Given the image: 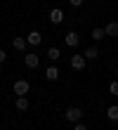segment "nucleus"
Returning <instances> with one entry per match:
<instances>
[{"instance_id":"obj_1","label":"nucleus","mask_w":118,"mask_h":130,"mask_svg":"<svg viewBox=\"0 0 118 130\" xmlns=\"http://www.w3.org/2000/svg\"><path fill=\"white\" fill-rule=\"evenodd\" d=\"M64 116H66V121H71V123H80V118H83V109H80V106H69Z\"/></svg>"},{"instance_id":"obj_2","label":"nucleus","mask_w":118,"mask_h":130,"mask_svg":"<svg viewBox=\"0 0 118 130\" xmlns=\"http://www.w3.org/2000/svg\"><path fill=\"white\" fill-rule=\"evenodd\" d=\"M12 88H14V95H17V97H24V95H28L31 83L21 78V80H14V85H12Z\"/></svg>"},{"instance_id":"obj_3","label":"nucleus","mask_w":118,"mask_h":130,"mask_svg":"<svg viewBox=\"0 0 118 130\" xmlns=\"http://www.w3.org/2000/svg\"><path fill=\"white\" fill-rule=\"evenodd\" d=\"M85 64H88L85 55H73V57H71V69H73V71H83Z\"/></svg>"},{"instance_id":"obj_4","label":"nucleus","mask_w":118,"mask_h":130,"mask_svg":"<svg viewBox=\"0 0 118 130\" xmlns=\"http://www.w3.org/2000/svg\"><path fill=\"white\" fill-rule=\"evenodd\" d=\"M24 64H26L28 69H36L38 64H40V57H38L36 52H28V55H24Z\"/></svg>"},{"instance_id":"obj_5","label":"nucleus","mask_w":118,"mask_h":130,"mask_svg":"<svg viewBox=\"0 0 118 130\" xmlns=\"http://www.w3.org/2000/svg\"><path fill=\"white\" fill-rule=\"evenodd\" d=\"M50 21L52 24H61V21H64V10H59V7L50 10Z\"/></svg>"},{"instance_id":"obj_6","label":"nucleus","mask_w":118,"mask_h":130,"mask_svg":"<svg viewBox=\"0 0 118 130\" xmlns=\"http://www.w3.org/2000/svg\"><path fill=\"white\" fill-rule=\"evenodd\" d=\"M78 43H80V36H78L76 31H69L66 33V45L69 47H78Z\"/></svg>"},{"instance_id":"obj_7","label":"nucleus","mask_w":118,"mask_h":130,"mask_svg":"<svg viewBox=\"0 0 118 130\" xmlns=\"http://www.w3.org/2000/svg\"><path fill=\"white\" fill-rule=\"evenodd\" d=\"M26 43H28V45H33V47H36V45H40V43H43V36L38 33V31H31V33L26 36Z\"/></svg>"},{"instance_id":"obj_8","label":"nucleus","mask_w":118,"mask_h":130,"mask_svg":"<svg viewBox=\"0 0 118 130\" xmlns=\"http://www.w3.org/2000/svg\"><path fill=\"white\" fill-rule=\"evenodd\" d=\"M45 78H47V80H57V78H59V69H57V66H47V69H45Z\"/></svg>"},{"instance_id":"obj_9","label":"nucleus","mask_w":118,"mask_h":130,"mask_svg":"<svg viewBox=\"0 0 118 130\" xmlns=\"http://www.w3.org/2000/svg\"><path fill=\"white\" fill-rule=\"evenodd\" d=\"M104 31H106V36H113V38H116V36H118V21H109Z\"/></svg>"},{"instance_id":"obj_10","label":"nucleus","mask_w":118,"mask_h":130,"mask_svg":"<svg viewBox=\"0 0 118 130\" xmlns=\"http://www.w3.org/2000/svg\"><path fill=\"white\" fill-rule=\"evenodd\" d=\"M12 45H14V50H19V52H24V50H26V38H14V40H12Z\"/></svg>"},{"instance_id":"obj_11","label":"nucleus","mask_w":118,"mask_h":130,"mask_svg":"<svg viewBox=\"0 0 118 130\" xmlns=\"http://www.w3.org/2000/svg\"><path fill=\"white\" fill-rule=\"evenodd\" d=\"M97 57H99L97 47H88V50H85V59H88V62H92V59H97Z\"/></svg>"},{"instance_id":"obj_12","label":"nucleus","mask_w":118,"mask_h":130,"mask_svg":"<svg viewBox=\"0 0 118 130\" xmlns=\"http://www.w3.org/2000/svg\"><path fill=\"white\" fill-rule=\"evenodd\" d=\"M106 118H109V121H118V106H116V104L106 109Z\"/></svg>"},{"instance_id":"obj_13","label":"nucleus","mask_w":118,"mask_h":130,"mask_svg":"<svg viewBox=\"0 0 118 130\" xmlns=\"http://www.w3.org/2000/svg\"><path fill=\"white\" fill-rule=\"evenodd\" d=\"M17 109H19V111H26V109H28V99H26V95H24V97H17Z\"/></svg>"},{"instance_id":"obj_14","label":"nucleus","mask_w":118,"mask_h":130,"mask_svg":"<svg viewBox=\"0 0 118 130\" xmlns=\"http://www.w3.org/2000/svg\"><path fill=\"white\" fill-rule=\"evenodd\" d=\"M104 36H106L104 28H92V40H102Z\"/></svg>"},{"instance_id":"obj_15","label":"nucleus","mask_w":118,"mask_h":130,"mask_svg":"<svg viewBox=\"0 0 118 130\" xmlns=\"http://www.w3.org/2000/svg\"><path fill=\"white\" fill-rule=\"evenodd\" d=\"M47 57H50V59H52V62H57V59L61 57V52H59L57 47H50V50H47Z\"/></svg>"},{"instance_id":"obj_16","label":"nucleus","mask_w":118,"mask_h":130,"mask_svg":"<svg viewBox=\"0 0 118 130\" xmlns=\"http://www.w3.org/2000/svg\"><path fill=\"white\" fill-rule=\"evenodd\" d=\"M109 90H111V95H118V80H113L111 85H109Z\"/></svg>"},{"instance_id":"obj_17","label":"nucleus","mask_w":118,"mask_h":130,"mask_svg":"<svg viewBox=\"0 0 118 130\" xmlns=\"http://www.w3.org/2000/svg\"><path fill=\"white\" fill-rule=\"evenodd\" d=\"M73 130H88V128H85L83 123H73Z\"/></svg>"},{"instance_id":"obj_18","label":"nucleus","mask_w":118,"mask_h":130,"mask_svg":"<svg viewBox=\"0 0 118 130\" xmlns=\"http://www.w3.org/2000/svg\"><path fill=\"white\" fill-rule=\"evenodd\" d=\"M69 3L73 5V7H80V5H83V0H69Z\"/></svg>"},{"instance_id":"obj_19","label":"nucleus","mask_w":118,"mask_h":130,"mask_svg":"<svg viewBox=\"0 0 118 130\" xmlns=\"http://www.w3.org/2000/svg\"><path fill=\"white\" fill-rule=\"evenodd\" d=\"M5 59H7V55H5V50H0V64H5Z\"/></svg>"}]
</instances>
